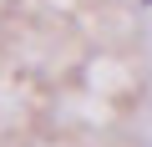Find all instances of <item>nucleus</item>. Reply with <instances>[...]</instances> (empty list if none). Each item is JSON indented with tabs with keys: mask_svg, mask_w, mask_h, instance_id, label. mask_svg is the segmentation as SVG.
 <instances>
[{
	"mask_svg": "<svg viewBox=\"0 0 152 147\" xmlns=\"http://www.w3.org/2000/svg\"><path fill=\"white\" fill-rule=\"evenodd\" d=\"M147 5H152V0H147Z\"/></svg>",
	"mask_w": 152,
	"mask_h": 147,
	"instance_id": "f257e3e1",
	"label": "nucleus"
}]
</instances>
